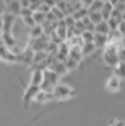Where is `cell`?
Listing matches in <instances>:
<instances>
[{
  "label": "cell",
  "instance_id": "cell-7",
  "mask_svg": "<svg viewBox=\"0 0 125 126\" xmlns=\"http://www.w3.org/2000/svg\"><path fill=\"white\" fill-rule=\"evenodd\" d=\"M47 69H48V70H50V71H53L54 74H56L58 76H61V75L68 74V70H66L65 65H64L63 63L56 61V60H54V61H53V63H52Z\"/></svg>",
  "mask_w": 125,
  "mask_h": 126
},
{
  "label": "cell",
  "instance_id": "cell-5",
  "mask_svg": "<svg viewBox=\"0 0 125 126\" xmlns=\"http://www.w3.org/2000/svg\"><path fill=\"white\" fill-rule=\"evenodd\" d=\"M14 22H15V16L5 12L2 15V31L1 32L2 33H10Z\"/></svg>",
  "mask_w": 125,
  "mask_h": 126
},
{
  "label": "cell",
  "instance_id": "cell-8",
  "mask_svg": "<svg viewBox=\"0 0 125 126\" xmlns=\"http://www.w3.org/2000/svg\"><path fill=\"white\" fill-rule=\"evenodd\" d=\"M42 83H43V70L35 69L33 72H32V77H31V86L39 88Z\"/></svg>",
  "mask_w": 125,
  "mask_h": 126
},
{
  "label": "cell",
  "instance_id": "cell-42",
  "mask_svg": "<svg viewBox=\"0 0 125 126\" xmlns=\"http://www.w3.org/2000/svg\"><path fill=\"white\" fill-rule=\"evenodd\" d=\"M38 11H39V12H43V14H48V12L50 11V7H49V6H48L47 4H44V1H43Z\"/></svg>",
  "mask_w": 125,
  "mask_h": 126
},
{
  "label": "cell",
  "instance_id": "cell-36",
  "mask_svg": "<svg viewBox=\"0 0 125 126\" xmlns=\"http://www.w3.org/2000/svg\"><path fill=\"white\" fill-rule=\"evenodd\" d=\"M23 22H25V25H26V26H28V27H31V28H33V27L36 26V22H35V20H33V17H32V16L23 17Z\"/></svg>",
  "mask_w": 125,
  "mask_h": 126
},
{
  "label": "cell",
  "instance_id": "cell-49",
  "mask_svg": "<svg viewBox=\"0 0 125 126\" xmlns=\"http://www.w3.org/2000/svg\"><path fill=\"white\" fill-rule=\"evenodd\" d=\"M0 31H2V16H0Z\"/></svg>",
  "mask_w": 125,
  "mask_h": 126
},
{
  "label": "cell",
  "instance_id": "cell-23",
  "mask_svg": "<svg viewBox=\"0 0 125 126\" xmlns=\"http://www.w3.org/2000/svg\"><path fill=\"white\" fill-rule=\"evenodd\" d=\"M32 17H33L36 25H38V26H42V25L45 22V14H43V12L36 11V12H33Z\"/></svg>",
  "mask_w": 125,
  "mask_h": 126
},
{
  "label": "cell",
  "instance_id": "cell-13",
  "mask_svg": "<svg viewBox=\"0 0 125 126\" xmlns=\"http://www.w3.org/2000/svg\"><path fill=\"white\" fill-rule=\"evenodd\" d=\"M94 33L108 36V34L110 33V30H109V27H108L107 21H102V22H99L98 25H96V26H94Z\"/></svg>",
  "mask_w": 125,
  "mask_h": 126
},
{
  "label": "cell",
  "instance_id": "cell-10",
  "mask_svg": "<svg viewBox=\"0 0 125 126\" xmlns=\"http://www.w3.org/2000/svg\"><path fill=\"white\" fill-rule=\"evenodd\" d=\"M6 9H7V14L10 15H17L21 11V6H20V1L12 0V1H6Z\"/></svg>",
  "mask_w": 125,
  "mask_h": 126
},
{
  "label": "cell",
  "instance_id": "cell-50",
  "mask_svg": "<svg viewBox=\"0 0 125 126\" xmlns=\"http://www.w3.org/2000/svg\"><path fill=\"white\" fill-rule=\"evenodd\" d=\"M122 18H123V22H125V12L122 14Z\"/></svg>",
  "mask_w": 125,
  "mask_h": 126
},
{
  "label": "cell",
  "instance_id": "cell-27",
  "mask_svg": "<svg viewBox=\"0 0 125 126\" xmlns=\"http://www.w3.org/2000/svg\"><path fill=\"white\" fill-rule=\"evenodd\" d=\"M69 47H77V48H82V45L85 44L82 41V38H81V36H79V37H74L72 39H70L69 42Z\"/></svg>",
  "mask_w": 125,
  "mask_h": 126
},
{
  "label": "cell",
  "instance_id": "cell-14",
  "mask_svg": "<svg viewBox=\"0 0 125 126\" xmlns=\"http://www.w3.org/2000/svg\"><path fill=\"white\" fill-rule=\"evenodd\" d=\"M93 43H94L96 48L106 47V45H107V43H108V36L94 33V39H93Z\"/></svg>",
  "mask_w": 125,
  "mask_h": 126
},
{
  "label": "cell",
  "instance_id": "cell-3",
  "mask_svg": "<svg viewBox=\"0 0 125 126\" xmlns=\"http://www.w3.org/2000/svg\"><path fill=\"white\" fill-rule=\"evenodd\" d=\"M53 95L55 99H66V98H72L76 95L75 89L70 88L69 86L65 84H56L55 88L53 89Z\"/></svg>",
  "mask_w": 125,
  "mask_h": 126
},
{
  "label": "cell",
  "instance_id": "cell-33",
  "mask_svg": "<svg viewBox=\"0 0 125 126\" xmlns=\"http://www.w3.org/2000/svg\"><path fill=\"white\" fill-rule=\"evenodd\" d=\"M55 6L65 15V11H66V0H58Z\"/></svg>",
  "mask_w": 125,
  "mask_h": 126
},
{
  "label": "cell",
  "instance_id": "cell-1",
  "mask_svg": "<svg viewBox=\"0 0 125 126\" xmlns=\"http://www.w3.org/2000/svg\"><path fill=\"white\" fill-rule=\"evenodd\" d=\"M118 45L114 43L108 42L107 45L104 47V51H103V60L107 65L115 67L119 63V58H118Z\"/></svg>",
  "mask_w": 125,
  "mask_h": 126
},
{
  "label": "cell",
  "instance_id": "cell-11",
  "mask_svg": "<svg viewBox=\"0 0 125 126\" xmlns=\"http://www.w3.org/2000/svg\"><path fill=\"white\" fill-rule=\"evenodd\" d=\"M68 58L72 59L76 63H80L82 60V53H81V48H77V47H70L69 49V55Z\"/></svg>",
  "mask_w": 125,
  "mask_h": 126
},
{
  "label": "cell",
  "instance_id": "cell-44",
  "mask_svg": "<svg viewBox=\"0 0 125 126\" xmlns=\"http://www.w3.org/2000/svg\"><path fill=\"white\" fill-rule=\"evenodd\" d=\"M30 5H31V1H28V0H21L20 1L21 9H30Z\"/></svg>",
  "mask_w": 125,
  "mask_h": 126
},
{
  "label": "cell",
  "instance_id": "cell-41",
  "mask_svg": "<svg viewBox=\"0 0 125 126\" xmlns=\"http://www.w3.org/2000/svg\"><path fill=\"white\" fill-rule=\"evenodd\" d=\"M118 58H119V61L125 63V49H122V48L118 49Z\"/></svg>",
  "mask_w": 125,
  "mask_h": 126
},
{
  "label": "cell",
  "instance_id": "cell-31",
  "mask_svg": "<svg viewBox=\"0 0 125 126\" xmlns=\"http://www.w3.org/2000/svg\"><path fill=\"white\" fill-rule=\"evenodd\" d=\"M107 23H108V27H109V30H110V32H114V31H118V22L114 20V18H109L108 21H107Z\"/></svg>",
  "mask_w": 125,
  "mask_h": 126
},
{
  "label": "cell",
  "instance_id": "cell-25",
  "mask_svg": "<svg viewBox=\"0 0 125 126\" xmlns=\"http://www.w3.org/2000/svg\"><path fill=\"white\" fill-rule=\"evenodd\" d=\"M86 16H88V10L85 9V7H82L79 11H75L74 15H72V17L75 18V21H81L83 17H86Z\"/></svg>",
  "mask_w": 125,
  "mask_h": 126
},
{
  "label": "cell",
  "instance_id": "cell-21",
  "mask_svg": "<svg viewBox=\"0 0 125 126\" xmlns=\"http://www.w3.org/2000/svg\"><path fill=\"white\" fill-rule=\"evenodd\" d=\"M47 59V53L45 51H38V53H35V56H33V63L35 65H41Z\"/></svg>",
  "mask_w": 125,
  "mask_h": 126
},
{
  "label": "cell",
  "instance_id": "cell-35",
  "mask_svg": "<svg viewBox=\"0 0 125 126\" xmlns=\"http://www.w3.org/2000/svg\"><path fill=\"white\" fill-rule=\"evenodd\" d=\"M114 9L119 12H125V1H122V0H118V2L114 5Z\"/></svg>",
  "mask_w": 125,
  "mask_h": 126
},
{
  "label": "cell",
  "instance_id": "cell-4",
  "mask_svg": "<svg viewBox=\"0 0 125 126\" xmlns=\"http://www.w3.org/2000/svg\"><path fill=\"white\" fill-rule=\"evenodd\" d=\"M33 56H35V51L28 45L22 53L17 54V61L23 63V64H32L33 63Z\"/></svg>",
  "mask_w": 125,
  "mask_h": 126
},
{
  "label": "cell",
  "instance_id": "cell-46",
  "mask_svg": "<svg viewBox=\"0 0 125 126\" xmlns=\"http://www.w3.org/2000/svg\"><path fill=\"white\" fill-rule=\"evenodd\" d=\"M112 126H125V124L123 121H115V120H112Z\"/></svg>",
  "mask_w": 125,
  "mask_h": 126
},
{
  "label": "cell",
  "instance_id": "cell-18",
  "mask_svg": "<svg viewBox=\"0 0 125 126\" xmlns=\"http://www.w3.org/2000/svg\"><path fill=\"white\" fill-rule=\"evenodd\" d=\"M103 5H104L103 0H93L91 6L88 7V12H101Z\"/></svg>",
  "mask_w": 125,
  "mask_h": 126
},
{
  "label": "cell",
  "instance_id": "cell-28",
  "mask_svg": "<svg viewBox=\"0 0 125 126\" xmlns=\"http://www.w3.org/2000/svg\"><path fill=\"white\" fill-rule=\"evenodd\" d=\"M69 49H70V47H69V44L66 42H63L58 45V53L59 54H63L65 56L69 55Z\"/></svg>",
  "mask_w": 125,
  "mask_h": 126
},
{
  "label": "cell",
  "instance_id": "cell-15",
  "mask_svg": "<svg viewBox=\"0 0 125 126\" xmlns=\"http://www.w3.org/2000/svg\"><path fill=\"white\" fill-rule=\"evenodd\" d=\"M37 102H41V103H44V102H48L49 99H54V95L53 93H48V92H44V91H41L37 93L36 98H35Z\"/></svg>",
  "mask_w": 125,
  "mask_h": 126
},
{
  "label": "cell",
  "instance_id": "cell-17",
  "mask_svg": "<svg viewBox=\"0 0 125 126\" xmlns=\"http://www.w3.org/2000/svg\"><path fill=\"white\" fill-rule=\"evenodd\" d=\"M96 49H97V48H96L94 43H85V44L82 45V48H81L82 56H87V55H89V54L94 53V50H96Z\"/></svg>",
  "mask_w": 125,
  "mask_h": 126
},
{
  "label": "cell",
  "instance_id": "cell-34",
  "mask_svg": "<svg viewBox=\"0 0 125 126\" xmlns=\"http://www.w3.org/2000/svg\"><path fill=\"white\" fill-rule=\"evenodd\" d=\"M74 28H75L76 31H79L81 34H82L83 32H86V27H85V25L82 23V21H76V22H75Z\"/></svg>",
  "mask_w": 125,
  "mask_h": 126
},
{
  "label": "cell",
  "instance_id": "cell-12",
  "mask_svg": "<svg viewBox=\"0 0 125 126\" xmlns=\"http://www.w3.org/2000/svg\"><path fill=\"white\" fill-rule=\"evenodd\" d=\"M113 9H114V6L110 4V1H104V5H103V7L101 10V15L103 17V21H108L110 18Z\"/></svg>",
  "mask_w": 125,
  "mask_h": 126
},
{
  "label": "cell",
  "instance_id": "cell-2",
  "mask_svg": "<svg viewBox=\"0 0 125 126\" xmlns=\"http://www.w3.org/2000/svg\"><path fill=\"white\" fill-rule=\"evenodd\" d=\"M58 80H59V76L56 74H54L53 71L48 69H44L43 70V83L39 87V89L48 92V93H53V89L58 84Z\"/></svg>",
  "mask_w": 125,
  "mask_h": 126
},
{
  "label": "cell",
  "instance_id": "cell-20",
  "mask_svg": "<svg viewBox=\"0 0 125 126\" xmlns=\"http://www.w3.org/2000/svg\"><path fill=\"white\" fill-rule=\"evenodd\" d=\"M2 43L7 49L15 47V39L11 36V33H2Z\"/></svg>",
  "mask_w": 125,
  "mask_h": 126
},
{
  "label": "cell",
  "instance_id": "cell-40",
  "mask_svg": "<svg viewBox=\"0 0 125 126\" xmlns=\"http://www.w3.org/2000/svg\"><path fill=\"white\" fill-rule=\"evenodd\" d=\"M70 4H71V6L74 7L75 11H79V10L82 9V1H70Z\"/></svg>",
  "mask_w": 125,
  "mask_h": 126
},
{
  "label": "cell",
  "instance_id": "cell-43",
  "mask_svg": "<svg viewBox=\"0 0 125 126\" xmlns=\"http://www.w3.org/2000/svg\"><path fill=\"white\" fill-rule=\"evenodd\" d=\"M118 32L123 36V37H125V22H120L119 25H118Z\"/></svg>",
  "mask_w": 125,
  "mask_h": 126
},
{
  "label": "cell",
  "instance_id": "cell-37",
  "mask_svg": "<svg viewBox=\"0 0 125 126\" xmlns=\"http://www.w3.org/2000/svg\"><path fill=\"white\" fill-rule=\"evenodd\" d=\"M42 2H43V1H31V5H30L31 11H32V12L38 11V10H39V7H41Z\"/></svg>",
  "mask_w": 125,
  "mask_h": 126
},
{
  "label": "cell",
  "instance_id": "cell-29",
  "mask_svg": "<svg viewBox=\"0 0 125 126\" xmlns=\"http://www.w3.org/2000/svg\"><path fill=\"white\" fill-rule=\"evenodd\" d=\"M81 38H82L83 43H93V39H94V33L93 32H83L81 34Z\"/></svg>",
  "mask_w": 125,
  "mask_h": 126
},
{
  "label": "cell",
  "instance_id": "cell-26",
  "mask_svg": "<svg viewBox=\"0 0 125 126\" xmlns=\"http://www.w3.org/2000/svg\"><path fill=\"white\" fill-rule=\"evenodd\" d=\"M64 65H65V67H66V70H68V72L69 71H72V70H75L76 67H77V65H79V63H76V61H74L72 59H70V58H68L64 63H63Z\"/></svg>",
  "mask_w": 125,
  "mask_h": 126
},
{
  "label": "cell",
  "instance_id": "cell-6",
  "mask_svg": "<svg viewBox=\"0 0 125 126\" xmlns=\"http://www.w3.org/2000/svg\"><path fill=\"white\" fill-rule=\"evenodd\" d=\"M39 92V88L38 87H35V86H28V88L26 89V92H25V94H23V104L25 105H27L28 103H31L32 102V99H35L36 98V95H37V93Z\"/></svg>",
  "mask_w": 125,
  "mask_h": 126
},
{
  "label": "cell",
  "instance_id": "cell-24",
  "mask_svg": "<svg viewBox=\"0 0 125 126\" xmlns=\"http://www.w3.org/2000/svg\"><path fill=\"white\" fill-rule=\"evenodd\" d=\"M42 34H43V28H42V26L36 25L33 28H31V38H32V39H38V38H41Z\"/></svg>",
  "mask_w": 125,
  "mask_h": 126
},
{
  "label": "cell",
  "instance_id": "cell-19",
  "mask_svg": "<svg viewBox=\"0 0 125 126\" xmlns=\"http://www.w3.org/2000/svg\"><path fill=\"white\" fill-rule=\"evenodd\" d=\"M114 72H115L114 76H117L119 80L120 79H125V63L119 61L118 65L114 67Z\"/></svg>",
  "mask_w": 125,
  "mask_h": 126
},
{
  "label": "cell",
  "instance_id": "cell-38",
  "mask_svg": "<svg viewBox=\"0 0 125 126\" xmlns=\"http://www.w3.org/2000/svg\"><path fill=\"white\" fill-rule=\"evenodd\" d=\"M45 21L49 22V23H55V22H58V20L55 18V16L52 14V11H49L48 14H45Z\"/></svg>",
  "mask_w": 125,
  "mask_h": 126
},
{
  "label": "cell",
  "instance_id": "cell-45",
  "mask_svg": "<svg viewBox=\"0 0 125 126\" xmlns=\"http://www.w3.org/2000/svg\"><path fill=\"white\" fill-rule=\"evenodd\" d=\"M44 4H47L50 9H53V7L56 5V1H55V0H45V1H44Z\"/></svg>",
  "mask_w": 125,
  "mask_h": 126
},
{
  "label": "cell",
  "instance_id": "cell-9",
  "mask_svg": "<svg viewBox=\"0 0 125 126\" xmlns=\"http://www.w3.org/2000/svg\"><path fill=\"white\" fill-rule=\"evenodd\" d=\"M106 87H107V89H108L109 92H117V91H119V88H120V80H119L117 76H112V77L108 79Z\"/></svg>",
  "mask_w": 125,
  "mask_h": 126
},
{
  "label": "cell",
  "instance_id": "cell-48",
  "mask_svg": "<svg viewBox=\"0 0 125 126\" xmlns=\"http://www.w3.org/2000/svg\"><path fill=\"white\" fill-rule=\"evenodd\" d=\"M119 48H122V49H125V37L122 38V41L119 43Z\"/></svg>",
  "mask_w": 125,
  "mask_h": 126
},
{
  "label": "cell",
  "instance_id": "cell-47",
  "mask_svg": "<svg viewBox=\"0 0 125 126\" xmlns=\"http://www.w3.org/2000/svg\"><path fill=\"white\" fill-rule=\"evenodd\" d=\"M7 50V48L5 47V45H0V59H1V56H2V54L5 53Z\"/></svg>",
  "mask_w": 125,
  "mask_h": 126
},
{
  "label": "cell",
  "instance_id": "cell-22",
  "mask_svg": "<svg viewBox=\"0 0 125 126\" xmlns=\"http://www.w3.org/2000/svg\"><path fill=\"white\" fill-rule=\"evenodd\" d=\"M88 18L91 20V22H92L94 26L103 21V17H102L101 12H88Z\"/></svg>",
  "mask_w": 125,
  "mask_h": 126
},
{
  "label": "cell",
  "instance_id": "cell-39",
  "mask_svg": "<svg viewBox=\"0 0 125 126\" xmlns=\"http://www.w3.org/2000/svg\"><path fill=\"white\" fill-rule=\"evenodd\" d=\"M20 15H21V16H22V18H23V17L32 16V15H33V12L31 11V9H21V11H20Z\"/></svg>",
  "mask_w": 125,
  "mask_h": 126
},
{
  "label": "cell",
  "instance_id": "cell-32",
  "mask_svg": "<svg viewBox=\"0 0 125 126\" xmlns=\"http://www.w3.org/2000/svg\"><path fill=\"white\" fill-rule=\"evenodd\" d=\"M64 22H65V26H66V28H72L74 26H75V18L72 17V16H66L65 18H64Z\"/></svg>",
  "mask_w": 125,
  "mask_h": 126
},
{
  "label": "cell",
  "instance_id": "cell-16",
  "mask_svg": "<svg viewBox=\"0 0 125 126\" xmlns=\"http://www.w3.org/2000/svg\"><path fill=\"white\" fill-rule=\"evenodd\" d=\"M1 60H4V61H6V63H17V54H16V53H12V51H10V50L7 49V50L2 54Z\"/></svg>",
  "mask_w": 125,
  "mask_h": 126
},
{
  "label": "cell",
  "instance_id": "cell-30",
  "mask_svg": "<svg viewBox=\"0 0 125 126\" xmlns=\"http://www.w3.org/2000/svg\"><path fill=\"white\" fill-rule=\"evenodd\" d=\"M50 11H52V14L55 16V18H56L58 21H61V20H64V18H65V15H64V14H63V12H61L56 6H54L53 9H50Z\"/></svg>",
  "mask_w": 125,
  "mask_h": 126
}]
</instances>
